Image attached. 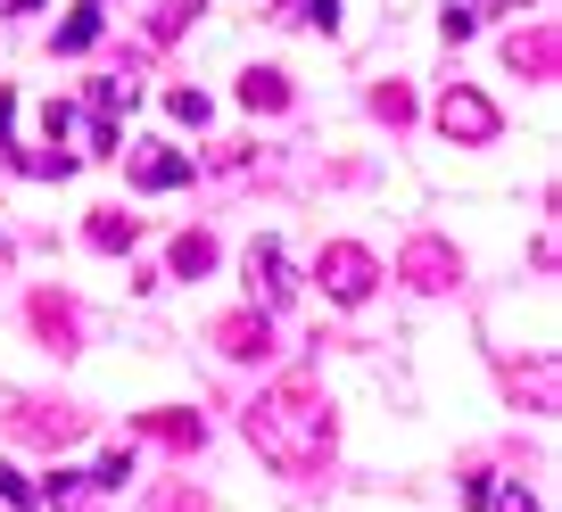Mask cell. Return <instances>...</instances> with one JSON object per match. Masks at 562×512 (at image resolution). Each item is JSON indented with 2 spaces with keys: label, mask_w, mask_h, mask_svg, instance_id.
I'll use <instances>...</instances> for the list:
<instances>
[{
  "label": "cell",
  "mask_w": 562,
  "mask_h": 512,
  "mask_svg": "<svg viewBox=\"0 0 562 512\" xmlns=\"http://www.w3.org/2000/svg\"><path fill=\"white\" fill-rule=\"evenodd\" d=\"M488 496H496V488H488ZM496 512H538V504H529V496L513 488V496H496Z\"/></svg>",
  "instance_id": "obj_18"
},
{
  "label": "cell",
  "mask_w": 562,
  "mask_h": 512,
  "mask_svg": "<svg viewBox=\"0 0 562 512\" xmlns=\"http://www.w3.org/2000/svg\"><path fill=\"white\" fill-rule=\"evenodd\" d=\"M215 348H224V355H240V364H248V355H265V348H273V331H265V315H232L224 331H215Z\"/></svg>",
  "instance_id": "obj_7"
},
{
  "label": "cell",
  "mask_w": 562,
  "mask_h": 512,
  "mask_svg": "<svg viewBox=\"0 0 562 512\" xmlns=\"http://www.w3.org/2000/svg\"><path fill=\"white\" fill-rule=\"evenodd\" d=\"M405 273H414L422 289H447V282H456V257H447L439 240H414V248H405Z\"/></svg>",
  "instance_id": "obj_6"
},
{
  "label": "cell",
  "mask_w": 562,
  "mask_h": 512,
  "mask_svg": "<svg viewBox=\"0 0 562 512\" xmlns=\"http://www.w3.org/2000/svg\"><path fill=\"white\" fill-rule=\"evenodd\" d=\"M42 133H50V141H67V133H75V107L50 100V107H42Z\"/></svg>",
  "instance_id": "obj_16"
},
{
  "label": "cell",
  "mask_w": 562,
  "mask_h": 512,
  "mask_svg": "<svg viewBox=\"0 0 562 512\" xmlns=\"http://www.w3.org/2000/svg\"><path fill=\"white\" fill-rule=\"evenodd\" d=\"M273 18H281V25H331V18H339V0H281Z\"/></svg>",
  "instance_id": "obj_13"
},
{
  "label": "cell",
  "mask_w": 562,
  "mask_h": 512,
  "mask_svg": "<svg viewBox=\"0 0 562 512\" xmlns=\"http://www.w3.org/2000/svg\"><path fill=\"white\" fill-rule=\"evenodd\" d=\"M0 496H9V504H18V512L34 504V488H25V471H9V463H0Z\"/></svg>",
  "instance_id": "obj_17"
},
{
  "label": "cell",
  "mask_w": 562,
  "mask_h": 512,
  "mask_svg": "<svg viewBox=\"0 0 562 512\" xmlns=\"http://www.w3.org/2000/svg\"><path fill=\"white\" fill-rule=\"evenodd\" d=\"M133 240H140L133 215H91V248H133Z\"/></svg>",
  "instance_id": "obj_12"
},
{
  "label": "cell",
  "mask_w": 562,
  "mask_h": 512,
  "mask_svg": "<svg viewBox=\"0 0 562 512\" xmlns=\"http://www.w3.org/2000/svg\"><path fill=\"white\" fill-rule=\"evenodd\" d=\"M166 107H175L182 124H207V91H191V83H182V91H175V100H166Z\"/></svg>",
  "instance_id": "obj_15"
},
{
  "label": "cell",
  "mask_w": 562,
  "mask_h": 512,
  "mask_svg": "<svg viewBox=\"0 0 562 512\" xmlns=\"http://www.w3.org/2000/svg\"><path fill=\"white\" fill-rule=\"evenodd\" d=\"M513 67H529V75H554V25H538V34H513Z\"/></svg>",
  "instance_id": "obj_9"
},
{
  "label": "cell",
  "mask_w": 562,
  "mask_h": 512,
  "mask_svg": "<svg viewBox=\"0 0 562 512\" xmlns=\"http://www.w3.org/2000/svg\"><path fill=\"white\" fill-rule=\"evenodd\" d=\"M315 282L331 289L339 306H356V298H372V282H381V265H372L364 248H323V257H315Z\"/></svg>",
  "instance_id": "obj_2"
},
{
  "label": "cell",
  "mask_w": 562,
  "mask_h": 512,
  "mask_svg": "<svg viewBox=\"0 0 562 512\" xmlns=\"http://www.w3.org/2000/svg\"><path fill=\"white\" fill-rule=\"evenodd\" d=\"M439 124H447V141H496V107L480 100V91H447Z\"/></svg>",
  "instance_id": "obj_3"
},
{
  "label": "cell",
  "mask_w": 562,
  "mask_h": 512,
  "mask_svg": "<svg viewBox=\"0 0 562 512\" xmlns=\"http://www.w3.org/2000/svg\"><path fill=\"white\" fill-rule=\"evenodd\" d=\"M207 265H215V240H207V231H182V240H175V273L191 282V273H207Z\"/></svg>",
  "instance_id": "obj_10"
},
{
  "label": "cell",
  "mask_w": 562,
  "mask_h": 512,
  "mask_svg": "<svg viewBox=\"0 0 562 512\" xmlns=\"http://www.w3.org/2000/svg\"><path fill=\"white\" fill-rule=\"evenodd\" d=\"M240 100L248 107H281V100H290V83H281L273 67H257V75H240Z\"/></svg>",
  "instance_id": "obj_11"
},
{
  "label": "cell",
  "mask_w": 562,
  "mask_h": 512,
  "mask_svg": "<svg viewBox=\"0 0 562 512\" xmlns=\"http://www.w3.org/2000/svg\"><path fill=\"white\" fill-rule=\"evenodd\" d=\"M248 289H257L265 306H281V298H290V273H281V248H273V240H257V248H248Z\"/></svg>",
  "instance_id": "obj_5"
},
{
  "label": "cell",
  "mask_w": 562,
  "mask_h": 512,
  "mask_svg": "<svg viewBox=\"0 0 562 512\" xmlns=\"http://www.w3.org/2000/svg\"><path fill=\"white\" fill-rule=\"evenodd\" d=\"M133 182H140V191H175V182H191V149H158V141H149L133 158Z\"/></svg>",
  "instance_id": "obj_4"
},
{
  "label": "cell",
  "mask_w": 562,
  "mask_h": 512,
  "mask_svg": "<svg viewBox=\"0 0 562 512\" xmlns=\"http://www.w3.org/2000/svg\"><path fill=\"white\" fill-rule=\"evenodd\" d=\"M248 439H257V455L273 463V471H315L323 463V446H331V422H323V397L315 389H273V397H257L248 406Z\"/></svg>",
  "instance_id": "obj_1"
},
{
  "label": "cell",
  "mask_w": 562,
  "mask_h": 512,
  "mask_svg": "<svg viewBox=\"0 0 562 512\" xmlns=\"http://www.w3.org/2000/svg\"><path fill=\"white\" fill-rule=\"evenodd\" d=\"M447 42H463V34H472V25H480V0H447Z\"/></svg>",
  "instance_id": "obj_14"
},
{
  "label": "cell",
  "mask_w": 562,
  "mask_h": 512,
  "mask_svg": "<svg viewBox=\"0 0 562 512\" xmlns=\"http://www.w3.org/2000/svg\"><path fill=\"white\" fill-rule=\"evenodd\" d=\"M9 9H18V18H25V9H42V0H9Z\"/></svg>",
  "instance_id": "obj_19"
},
{
  "label": "cell",
  "mask_w": 562,
  "mask_h": 512,
  "mask_svg": "<svg viewBox=\"0 0 562 512\" xmlns=\"http://www.w3.org/2000/svg\"><path fill=\"white\" fill-rule=\"evenodd\" d=\"M100 25H108V9L100 0H83V9H75L67 25H58V58H75V50H91V42H100Z\"/></svg>",
  "instance_id": "obj_8"
}]
</instances>
